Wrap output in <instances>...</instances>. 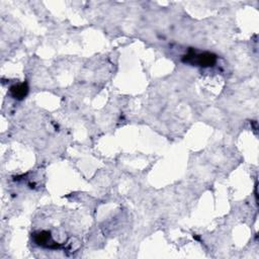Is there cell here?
I'll return each mask as SVG.
<instances>
[{
	"label": "cell",
	"instance_id": "7a4b0ae2",
	"mask_svg": "<svg viewBox=\"0 0 259 259\" xmlns=\"http://www.w3.org/2000/svg\"><path fill=\"white\" fill-rule=\"evenodd\" d=\"M32 239H33V242L40 247L50 248V249L60 248V245L53 240L51 233L48 231H38L33 233Z\"/></svg>",
	"mask_w": 259,
	"mask_h": 259
},
{
	"label": "cell",
	"instance_id": "3957f363",
	"mask_svg": "<svg viewBox=\"0 0 259 259\" xmlns=\"http://www.w3.org/2000/svg\"><path fill=\"white\" fill-rule=\"evenodd\" d=\"M10 95L17 99V100H21L23 99L27 93H28V86L25 82L22 83H18V84H14L10 87Z\"/></svg>",
	"mask_w": 259,
	"mask_h": 259
},
{
	"label": "cell",
	"instance_id": "6da1fadb",
	"mask_svg": "<svg viewBox=\"0 0 259 259\" xmlns=\"http://www.w3.org/2000/svg\"><path fill=\"white\" fill-rule=\"evenodd\" d=\"M182 61L190 65H195L203 68L211 67L217 62V56L209 52H196L195 50H189L186 55L183 56Z\"/></svg>",
	"mask_w": 259,
	"mask_h": 259
}]
</instances>
